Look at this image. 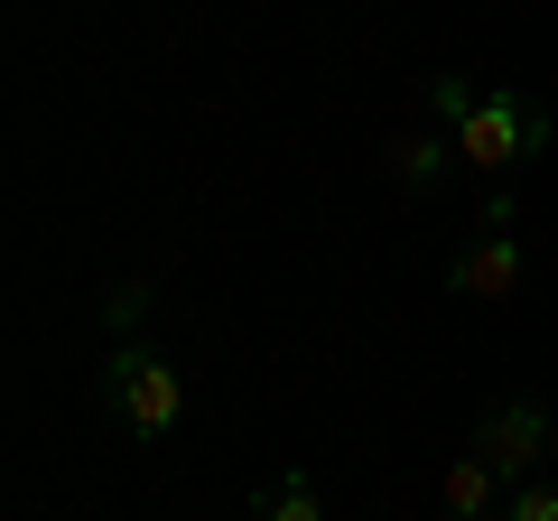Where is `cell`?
Masks as SVG:
<instances>
[{"label": "cell", "instance_id": "obj_1", "mask_svg": "<svg viewBox=\"0 0 558 521\" xmlns=\"http://www.w3.org/2000/svg\"><path fill=\"white\" fill-rule=\"evenodd\" d=\"M539 149H558V112L549 102H531V94H484L475 112L457 121V159L475 168L484 186H502V168H521V159H539Z\"/></svg>", "mask_w": 558, "mask_h": 521}, {"label": "cell", "instance_id": "obj_2", "mask_svg": "<svg viewBox=\"0 0 558 521\" xmlns=\"http://www.w3.org/2000/svg\"><path fill=\"white\" fill-rule=\"evenodd\" d=\"M102 401H112V420H131L140 438H178L186 428V381L168 373L149 344H131V336H121L112 363H102Z\"/></svg>", "mask_w": 558, "mask_h": 521}, {"label": "cell", "instance_id": "obj_3", "mask_svg": "<svg viewBox=\"0 0 558 521\" xmlns=\"http://www.w3.org/2000/svg\"><path fill=\"white\" fill-rule=\"evenodd\" d=\"M539 447H549V410H539V401H494V410L475 420V457L494 465L502 484H531Z\"/></svg>", "mask_w": 558, "mask_h": 521}, {"label": "cell", "instance_id": "obj_4", "mask_svg": "<svg viewBox=\"0 0 558 521\" xmlns=\"http://www.w3.org/2000/svg\"><path fill=\"white\" fill-rule=\"evenodd\" d=\"M521 270H531V260H521L512 233H475V242L457 252V270H447V280H457V299H512Z\"/></svg>", "mask_w": 558, "mask_h": 521}, {"label": "cell", "instance_id": "obj_5", "mask_svg": "<svg viewBox=\"0 0 558 521\" xmlns=\"http://www.w3.org/2000/svg\"><path fill=\"white\" fill-rule=\"evenodd\" d=\"M438 502H447V521H484V512L502 502V475H494V465L475 457V447H465V457H457V465L438 475Z\"/></svg>", "mask_w": 558, "mask_h": 521}, {"label": "cell", "instance_id": "obj_6", "mask_svg": "<svg viewBox=\"0 0 558 521\" xmlns=\"http://www.w3.org/2000/svg\"><path fill=\"white\" fill-rule=\"evenodd\" d=\"M447 159H457V141H438V131H400L391 141V178L400 186H438Z\"/></svg>", "mask_w": 558, "mask_h": 521}, {"label": "cell", "instance_id": "obj_7", "mask_svg": "<svg viewBox=\"0 0 558 521\" xmlns=\"http://www.w3.org/2000/svg\"><path fill=\"white\" fill-rule=\"evenodd\" d=\"M252 512L260 521H326V502H317V484H307V475H279V484H260V494H252Z\"/></svg>", "mask_w": 558, "mask_h": 521}, {"label": "cell", "instance_id": "obj_8", "mask_svg": "<svg viewBox=\"0 0 558 521\" xmlns=\"http://www.w3.org/2000/svg\"><path fill=\"white\" fill-rule=\"evenodd\" d=\"M475 102H484V94H475V84H465V75H438V84H428V112H438L447 131H457V121L475 112Z\"/></svg>", "mask_w": 558, "mask_h": 521}, {"label": "cell", "instance_id": "obj_9", "mask_svg": "<svg viewBox=\"0 0 558 521\" xmlns=\"http://www.w3.org/2000/svg\"><path fill=\"white\" fill-rule=\"evenodd\" d=\"M502 521H558V484H512L502 494Z\"/></svg>", "mask_w": 558, "mask_h": 521}, {"label": "cell", "instance_id": "obj_10", "mask_svg": "<svg viewBox=\"0 0 558 521\" xmlns=\"http://www.w3.org/2000/svg\"><path fill=\"white\" fill-rule=\"evenodd\" d=\"M102 317H112V336H131V326L149 317V289H140V280H131V289H112V307H102Z\"/></svg>", "mask_w": 558, "mask_h": 521}, {"label": "cell", "instance_id": "obj_11", "mask_svg": "<svg viewBox=\"0 0 558 521\" xmlns=\"http://www.w3.org/2000/svg\"><path fill=\"white\" fill-rule=\"evenodd\" d=\"M475 223H484V233H512V186H484V205H475Z\"/></svg>", "mask_w": 558, "mask_h": 521}]
</instances>
